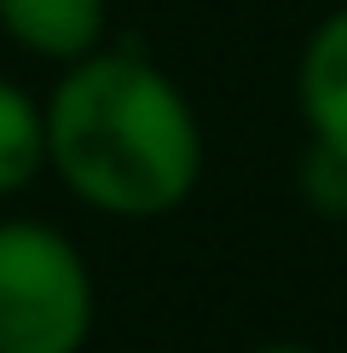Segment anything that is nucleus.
<instances>
[{
	"instance_id": "obj_6",
	"label": "nucleus",
	"mask_w": 347,
	"mask_h": 353,
	"mask_svg": "<svg viewBox=\"0 0 347 353\" xmlns=\"http://www.w3.org/2000/svg\"><path fill=\"white\" fill-rule=\"evenodd\" d=\"M295 185H301V203H307L313 214L347 220V157L341 151L307 139V151H301V163H295Z\"/></svg>"
},
{
	"instance_id": "obj_2",
	"label": "nucleus",
	"mask_w": 347,
	"mask_h": 353,
	"mask_svg": "<svg viewBox=\"0 0 347 353\" xmlns=\"http://www.w3.org/2000/svg\"><path fill=\"white\" fill-rule=\"evenodd\" d=\"M98 284L81 243L41 214H0V353H87Z\"/></svg>"
},
{
	"instance_id": "obj_3",
	"label": "nucleus",
	"mask_w": 347,
	"mask_h": 353,
	"mask_svg": "<svg viewBox=\"0 0 347 353\" xmlns=\"http://www.w3.org/2000/svg\"><path fill=\"white\" fill-rule=\"evenodd\" d=\"M295 116L313 145L347 157V0L307 29L295 52Z\"/></svg>"
},
{
	"instance_id": "obj_7",
	"label": "nucleus",
	"mask_w": 347,
	"mask_h": 353,
	"mask_svg": "<svg viewBox=\"0 0 347 353\" xmlns=\"http://www.w3.org/2000/svg\"><path fill=\"white\" fill-rule=\"evenodd\" d=\"M249 353H318L313 342H295V336H272V342H255Z\"/></svg>"
},
{
	"instance_id": "obj_5",
	"label": "nucleus",
	"mask_w": 347,
	"mask_h": 353,
	"mask_svg": "<svg viewBox=\"0 0 347 353\" xmlns=\"http://www.w3.org/2000/svg\"><path fill=\"white\" fill-rule=\"evenodd\" d=\"M47 174V110L23 81L0 76V203Z\"/></svg>"
},
{
	"instance_id": "obj_4",
	"label": "nucleus",
	"mask_w": 347,
	"mask_h": 353,
	"mask_svg": "<svg viewBox=\"0 0 347 353\" xmlns=\"http://www.w3.org/2000/svg\"><path fill=\"white\" fill-rule=\"evenodd\" d=\"M0 35L64 70L110 41V0H0Z\"/></svg>"
},
{
	"instance_id": "obj_1",
	"label": "nucleus",
	"mask_w": 347,
	"mask_h": 353,
	"mask_svg": "<svg viewBox=\"0 0 347 353\" xmlns=\"http://www.w3.org/2000/svg\"><path fill=\"white\" fill-rule=\"evenodd\" d=\"M47 174L105 220H162L197 197L209 168L202 116L185 87L134 41L58 70L41 93Z\"/></svg>"
}]
</instances>
